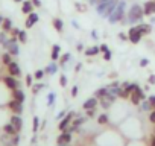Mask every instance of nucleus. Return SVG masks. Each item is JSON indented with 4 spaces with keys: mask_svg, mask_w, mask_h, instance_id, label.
Segmentation results:
<instances>
[{
    "mask_svg": "<svg viewBox=\"0 0 155 146\" xmlns=\"http://www.w3.org/2000/svg\"><path fill=\"white\" fill-rule=\"evenodd\" d=\"M141 102H143V104H141V108H143L144 111H150V110L153 108V107L150 105V102H149V101H141Z\"/></svg>",
    "mask_w": 155,
    "mask_h": 146,
    "instance_id": "29",
    "label": "nucleus"
},
{
    "mask_svg": "<svg viewBox=\"0 0 155 146\" xmlns=\"http://www.w3.org/2000/svg\"><path fill=\"white\" fill-rule=\"evenodd\" d=\"M2 28H3V31H5V32H8V31H11V29H12V22H11L9 18H3V23H2Z\"/></svg>",
    "mask_w": 155,
    "mask_h": 146,
    "instance_id": "22",
    "label": "nucleus"
},
{
    "mask_svg": "<svg viewBox=\"0 0 155 146\" xmlns=\"http://www.w3.org/2000/svg\"><path fill=\"white\" fill-rule=\"evenodd\" d=\"M101 52V49L99 47H90V49H85V55L87 56H93V55H96V53H99Z\"/></svg>",
    "mask_w": 155,
    "mask_h": 146,
    "instance_id": "24",
    "label": "nucleus"
},
{
    "mask_svg": "<svg viewBox=\"0 0 155 146\" xmlns=\"http://www.w3.org/2000/svg\"><path fill=\"white\" fill-rule=\"evenodd\" d=\"M9 108L15 113V114H21L23 113V105H21V102H18V101H11L9 102Z\"/></svg>",
    "mask_w": 155,
    "mask_h": 146,
    "instance_id": "9",
    "label": "nucleus"
},
{
    "mask_svg": "<svg viewBox=\"0 0 155 146\" xmlns=\"http://www.w3.org/2000/svg\"><path fill=\"white\" fill-rule=\"evenodd\" d=\"M59 50H61V47H59L58 44H53V52H52V59H53V61L58 59V56H59Z\"/></svg>",
    "mask_w": 155,
    "mask_h": 146,
    "instance_id": "26",
    "label": "nucleus"
},
{
    "mask_svg": "<svg viewBox=\"0 0 155 146\" xmlns=\"http://www.w3.org/2000/svg\"><path fill=\"white\" fill-rule=\"evenodd\" d=\"M5 84H6V87L11 88V90L18 88V82H17V79H14L12 76H6V78H5Z\"/></svg>",
    "mask_w": 155,
    "mask_h": 146,
    "instance_id": "14",
    "label": "nucleus"
},
{
    "mask_svg": "<svg viewBox=\"0 0 155 146\" xmlns=\"http://www.w3.org/2000/svg\"><path fill=\"white\" fill-rule=\"evenodd\" d=\"M18 41H21V43H26V40H28V35H26V32L25 31H20V34H18Z\"/></svg>",
    "mask_w": 155,
    "mask_h": 146,
    "instance_id": "31",
    "label": "nucleus"
},
{
    "mask_svg": "<svg viewBox=\"0 0 155 146\" xmlns=\"http://www.w3.org/2000/svg\"><path fill=\"white\" fill-rule=\"evenodd\" d=\"M5 49H8V52L11 53V55H18L20 53V49H18V44H17V38H11V40H8L5 44Z\"/></svg>",
    "mask_w": 155,
    "mask_h": 146,
    "instance_id": "4",
    "label": "nucleus"
},
{
    "mask_svg": "<svg viewBox=\"0 0 155 146\" xmlns=\"http://www.w3.org/2000/svg\"><path fill=\"white\" fill-rule=\"evenodd\" d=\"M44 71H46V73H50V75H53V73L56 71V64H55V62L49 64V65H47V68H46Z\"/></svg>",
    "mask_w": 155,
    "mask_h": 146,
    "instance_id": "28",
    "label": "nucleus"
},
{
    "mask_svg": "<svg viewBox=\"0 0 155 146\" xmlns=\"http://www.w3.org/2000/svg\"><path fill=\"white\" fill-rule=\"evenodd\" d=\"M135 29H137L141 35H147V34H150V31H152V28H150L149 25H138V26H135Z\"/></svg>",
    "mask_w": 155,
    "mask_h": 146,
    "instance_id": "17",
    "label": "nucleus"
},
{
    "mask_svg": "<svg viewBox=\"0 0 155 146\" xmlns=\"http://www.w3.org/2000/svg\"><path fill=\"white\" fill-rule=\"evenodd\" d=\"M107 95V87H104V88H99V90H96V93H94V98H104Z\"/></svg>",
    "mask_w": 155,
    "mask_h": 146,
    "instance_id": "27",
    "label": "nucleus"
},
{
    "mask_svg": "<svg viewBox=\"0 0 155 146\" xmlns=\"http://www.w3.org/2000/svg\"><path fill=\"white\" fill-rule=\"evenodd\" d=\"M41 88H43V84H35V85H32V91H34V93H38Z\"/></svg>",
    "mask_w": 155,
    "mask_h": 146,
    "instance_id": "35",
    "label": "nucleus"
},
{
    "mask_svg": "<svg viewBox=\"0 0 155 146\" xmlns=\"http://www.w3.org/2000/svg\"><path fill=\"white\" fill-rule=\"evenodd\" d=\"M32 5L34 6H41V0H32Z\"/></svg>",
    "mask_w": 155,
    "mask_h": 146,
    "instance_id": "49",
    "label": "nucleus"
},
{
    "mask_svg": "<svg viewBox=\"0 0 155 146\" xmlns=\"http://www.w3.org/2000/svg\"><path fill=\"white\" fill-rule=\"evenodd\" d=\"M96 105H97V98H91V99L85 101L82 107H84V110H93V108H96Z\"/></svg>",
    "mask_w": 155,
    "mask_h": 146,
    "instance_id": "16",
    "label": "nucleus"
},
{
    "mask_svg": "<svg viewBox=\"0 0 155 146\" xmlns=\"http://www.w3.org/2000/svg\"><path fill=\"white\" fill-rule=\"evenodd\" d=\"M38 14H35V12H31L29 15H28V20H26V28H32L37 22H38Z\"/></svg>",
    "mask_w": 155,
    "mask_h": 146,
    "instance_id": "13",
    "label": "nucleus"
},
{
    "mask_svg": "<svg viewBox=\"0 0 155 146\" xmlns=\"http://www.w3.org/2000/svg\"><path fill=\"white\" fill-rule=\"evenodd\" d=\"M87 116H88V117L94 116V108H93V110H87Z\"/></svg>",
    "mask_w": 155,
    "mask_h": 146,
    "instance_id": "51",
    "label": "nucleus"
},
{
    "mask_svg": "<svg viewBox=\"0 0 155 146\" xmlns=\"http://www.w3.org/2000/svg\"><path fill=\"white\" fill-rule=\"evenodd\" d=\"M3 23V18H2V15H0V25H2Z\"/></svg>",
    "mask_w": 155,
    "mask_h": 146,
    "instance_id": "57",
    "label": "nucleus"
},
{
    "mask_svg": "<svg viewBox=\"0 0 155 146\" xmlns=\"http://www.w3.org/2000/svg\"><path fill=\"white\" fill-rule=\"evenodd\" d=\"M125 8H126V2L125 0H119L117 3V8L113 11V14L108 17V22L110 23H117V22H122L123 20V12H125Z\"/></svg>",
    "mask_w": 155,
    "mask_h": 146,
    "instance_id": "2",
    "label": "nucleus"
},
{
    "mask_svg": "<svg viewBox=\"0 0 155 146\" xmlns=\"http://www.w3.org/2000/svg\"><path fill=\"white\" fill-rule=\"evenodd\" d=\"M144 99H146V98H144V93H143V90H141V88L137 85V87H135V90L131 93V102H132L134 105H138V104H140L141 101H144Z\"/></svg>",
    "mask_w": 155,
    "mask_h": 146,
    "instance_id": "5",
    "label": "nucleus"
},
{
    "mask_svg": "<svg viewBox=\"0 0 155 146\" xmlns=\"http://www.w3.org/2000/svg\"><path fill=\"white\" fill-rule=\"evenodd\" d=\"M6 41H8V38H6L5 32H2V34H0V44H5Z\"/></svg>",
    "mask_w": 155,
    "mask_h": 146,
    "instance_id": "37",
    "label": "nucleus"
},
{
    "mask_svg": "<svg viewBox=\"0 0 155 146\" xmlns=\"http://www.w3.org/2000/svg\"><path fill=\"white\" fill-rule=\"evenodd\" d=\"M11 125L17 129V132L21 129V126H23V120H21V117L18 116V114H15V116H12L11 117Z\"/></svg>",
    "mask_w": 155,
    "mask_h": 146,
    "instance_id": "11",
    "label": "nucleus"
},
{
    "mask_svg": "<svg viewBox=\"0 0 155 146\" xmlns=\"http://www.w3.org/2000/svg\"><path fill=\"white\" fill-rule=\"evenodd\" d=\"M68 58H70V55H68V53H65V55H64V56L61 58V64H64V62H65V61H67Z\"/></svg>",
    "mask_w": 155,
    "mask_h": 146,
    "instance_id": "46",
    "label": "nucleus"
},
{
    "mask_svg": "<svg viewBox=\"0 0 155 146\" xmlns=\"http://www.w3.org/2000/svg\"><path fill=\"white\" fill-rule=\"evenodd\" d=\"M18 140H20V138H18V134L12 135V144H14V146H17V144H18Z\"/></svg>",
    "mask_w": 155,
    "mask_h": 146,
    "instance_id": "40",
    "label": "nucleus"
},
{
    "mask_svg": "<svg viewBox=\"0 0 155 146\" xmlns=\"http://www.w3.org/2000/svg\"><path fill=\"white\" fill-rule=\"evenodd\" d=\"M64 117H65V111H61V113L58 114V119L61 120V119H64Z\"/></svg>",
    "mask_w": 155,
    "mask_h": 146,
    "instance_id": "53",
    "label": "nucleus"
},
{
    "mask_svg": "<svg viewBox=\"0 0 155 146\" xmlns=\"http://www.w3.org/2000/svg\"><path fill=\"white\" fill-rule=\"evenodd\" d=\"M104 58H105L107 61H110V59H111V52H110V50L105 52V53H104Z\"/></svg>",
    "mask_w": 155,
    "mask_h": 146,
    "instance_id": "44",
    "label": "nucleus"
},
{
    "mask_svg": "<svg viewBox=\"0 0 155 146\" xmlns=\"http://www.w3.org/2000/svg\"><path fill=\"white\" fill-rule=\"evenodd\" d=\"M14 99L23 104V102H25V93H23L20 88H15V90H14Z\"/></svg>",
    "mask_w": 155,
    "mask_h": 146,
    "instance_id": "20",
    "label": "nucleus"
},
{
    "mask_svg": "<svg viewBox=\"0 0 155 146\" xmlns=\"http://www.w3.org/2000/svg\"><path fill=\"white\" fill-rule=\"evenodd\" d=\"M3 129H5V132H6V134H9V135H15V134H17V129H15L11 123L5 125V128H3Z\"/></svg>",
    "mask_w": 155,
    "mask_h": 146,
    "instance_id": "23",
    "label": "nucleus"
},
{
    "mask_svg": "<svg viewBox=\"0 0 155 146\" xmlns=\"http://www.w3.org/2000/svg\"><path fill=\"white\" fill-rule=\"evenodd\" d=\"M143 15H144L143 8L140 5H134V6H131V9L128 12V22L129 23H137L143 18Z\"/></svg>",
    "mask_w": 155,
    "mask_h": 146,
    "instance_id": "3",
    "label": "nucleus"
},
{
    "mask_svg": "<svg viewBox=\"0 0 155 146\" xmlns=\"http://www.w3.org/2000/svg\"><path fill=\"white\" fill-rule=\"evenodd\" d=\"M2 61H3L5 64H11V62H12V59H11V53H5V55L2 56Z\"/></svg>",
    "mask_w": 155,
    "mask_h": 146,
    "instance_id": "33",
    "label": "nucleus"
},
{
    "mask_svg": "<svg viewBox=\"0 0 155 146\" xmlns=\"http://www.w3.org/2000/svg\"><path fill=\"white\" fill-rule=\"evenodd\" d=\"M53 26H55V29H56V32H62V20H59V18H55L53 20Z\"/></svg>",
    "mask_w": 155,
    "mask_h": 146,
    "instance_id": "25",
    "label": "nucleus"
},
{
    "mask_svg": "<svg viewBox=\"0 0 155 146\" xmlns=\"http://www.w3.org/2000/svg\"><path fill=\"white\" fill-rule=\"evenodd\" d=\"M99 49H101V52H104V53H105V52H108V46H107V44H101V47H99Z\"/></svg>",
    "mask_w": 155,
    "mask_h": 146,
    "instance_id": "43",
    "label": "nucleus"
},
{
    "mask_svg": "<svg viewBox=\"0 0 155 146\" xmlns=\"http://www.w3.org/2000/svg\"><path fill=\"white\" fill-rule=\"evenodd\" d=\"M143 12H144V15L155 14V2H146L144 3V8H143Z\"/></svg>",
    "mask_w": 155,
    "mask_h": 146,
    "instance_id": "12",
    "label": "nucleus"
},
{
    "mask_svg": "<svg viewBox=\"0 0 155 146\" xmlns=\"http://www.w3.org/2000/svg\"><path fill=\"white\" fill-rule=\"evenodd\" d=\"M59 84H61L62 87H65V85H67V78H65V76H61V78H59Z\"/></svg>",
    "mask_w": 155,
    "mask_h": 146,
    "instance_id": "39",
    "label": "nucleus"
},
{
    "mask_svg": "<svg viewBox=\"0 0 155 146\" xmlns=\"http://www.w3.org/2000/svg\"><path fill=\"white\" fill-rule=\"evenodd\" d=\"M84 122H85V119H84V117H79V119H76V120H73V122H71V128L68 129V132H71V131L78 129V126H79V125H82Z\"/></svg>",
    "mask_w": 155,
    "mask_h": 146,
    "instance_id": "19",
    "label": "nucleus"
},
{
    "mask_svg": "<svg viewBox=\"0 0 155 146\" xmlns=\"http://www.w3.org/2000/svg\"><path fill=\"white\" fill-rule=\"evenodd\" d=\"M149 120H150L152 123H155V110H153V111L149 114Z\"/></svg>",
    "mask_w": 155,
    "mask_h": 146,
    "instance_id": "42",
    "label": "nucleus"
},
{
    "mask_svg": "<svg viewBox=\"0 0 155 146\" xmlns=\"http://www.w3.org/2000/svg\"><path fill=\"white\" fill-rule=\"evenodd\" d=\"M26 84H28V85H32V76H31V75L26 76Z\"/></svg>",
    "mask_w": 155,
    "mask_h": 146,
    "instance_id": "47",
    "label": "nucleus"
},
{
    "mask_svg": "<svg viewBox=\"0 0 155 146\" xmlns=\"http://www.w3.org/2000/svg\"><path fill=\"white\" fill-rule=\"evenodd\" d=\"M128 37H129V41H131V43L137 44V43L141 40V37H143V35H141L135 28H131V29H129V32H128Z\"/></svg>",
    "mask_w": 155,
    "mask_h": 146,
    "instance_id": "7",
    "label": "nucleus"
},
{
    "mask_svg": "<svg viewBox=\"0 0 155 146\" xmlns=\"http://www.w3.org/2000/svg\"><path fill=\"white\" fill-rule=\"evenodd\" d=\"M73 116H74V113H70V114H67L61 122H59V125H58V128H59V131H64L68 125H70V122H71V119H73Z\"/></svg>",
    "mask_w": 155,
    "mask_h": 146,
    "instance_id": "8",
    "label": "nucleus"
},
{
    "mask_svg": "<svg viewBox=\"0 0 155 146\" xmlns=\"http://www.w3.org/2000/svg\"><path fill=\"white\" fill-rule=\"evenodd\" d=\"M15 2H23V0H15Z\"/></svg>",
    "mask_w": 155,
    "mask_h": 146,
    "instance_id": "58",
    "label": "nucleus"
},
{
    "mask_svg": "<svg viewBox=\"0 0 155 146\" xmlns=\"http://www.w3.org/2000/svg\"><path fill=\"white\" fill-rule=\"evenodd\" d=\"M70 140H71V132H68V131L62 132L58 137V143H70Z\"/></svg>",
    "mask_w": 155,
    "mask_h": 146,
    "instance_id": "18",
    "label": "nucleus"
},
{
    "mask_svg": "<svg viewBox=\"0 0 155 146\" xmlns=\"http://www.w3.org/2000/svg\"><path fill=\"white\" fill-rule=\"evenodd\" d=\"M8 68H9V73H11V76H20L21 75V70H20V67H18V64L17 62H11V64H8Z\"/></svg>",
    "mask_w": 155,
    "mask_h": 146,
    "instance_id": "10",
    "label": "nucleus"
},
{
    "mask_svg": "<svg viewBox=\"0 0 155 146\" xmlns=\"http://www.w3.org/2000/svg\"><path fill=\"white\" fill-rule=\"evenodd\" d=\"M107 90H108V93H111V95H114V96H119L120 95V84L119 82H114V84H111L110 87H107Z\"/></svg>",
    "mask_w": 155,
    "mask_h": 146,
    "instance_id": "15",
    "label": "nucleus"
},
{
    "mask_svg": "<svg viewBox=\"0 0 155 146\" xmlns=\"http://www.w3.org/2000/svg\"><path fill=\"white\" fill-rule=\"evenodd\" d=\"M149 84H155V75H150L149 76Z\"/></svg>",
    "mask_w": 155,
    "mask_h": 146,
    "instance_id": "52",
    "label": "nucleus"
},
{
    "mask_svg": "<svg viewBox=\"0 0 155 146\" xmlns=\"http://www.w3.org/2000/svg\"><path fill=\"white\" fill-rule=\"evenodd\" d=\"M117 3H119V0H101V2L96 5V11L102 17L108 18L113 14V11L117 8Z\"/></svg>",
    "mask_w": 155,
    "mask_h": 146,
    "instance_id": "1",
    "label": "nucleus"
},
{
    "mask_svg": "<svg viewBox=\"0 0 155 146\" xmlns=\"http://www.w3.org/2000/svg\"><path fill=\"white\" fill-rule=\"evenodd\" d=\"M150 144H152V146H155V135L152 137V141H150Z\"/></svg>",
    "mask_w": 155,
    "mask_h": 146,
    "instance_id": "56",
    "label": "nucleus"
},
{
    "mask_svg": "<svg viewBox=\"0 0 155 146\" xmlns=\"http://www.w3.org/2000/svg\"><path fill=\"white\" fill-rule=\"evenodd\" d=\"M147 101H149V102H150V105H152V107L155 108V96H150V98H149Z\"/></svg>",
    "mask_w": 155,
    "mask_h": 146,
    "instance_id": "48",
    "label": "nucleus"
},
{
    "mask_svg": "<svg viewBox=\"0 0 155 146\" xmlns=\"http://www.w3.org/2000/svg\"><path fill=\"white\" fill-rule=\"evenodd\" d=\"M43 76H44V70H37V71L34 73V78H35L37 81H40Z\"/></svg>",
    "mask_w": 155,
    "mask_h": 146,
    "instance_id": "32",
    "label": "nucleus"
},
{
    "mask_svg": "<svg viewBox=\"0 0 155 146\" xmlns=\"http://www.w3.org/2000/svg\"><path fill=\"white\" fill-rule=\"evenodd\" d=\"M58 146H70V143H58Z\"/></svg>",
    "mask_w": 155,
    "mask_h": 146,
    "instance_id": "55",
    "label": "nucleus"
},
{
    "mask_svg": "<svg viewBox=\"0 0 155 146\" xmlns=\"http://www.w3.org/2000/svg\"><path fill=\"white\" fill-rule=\"evenodd\" d=\"M76 95H78V87H76V85H74V87H73V88H71V96H73V98H74V96H76Z\"/></svg>",
    "mask_w": 155,
    "mask_h": 146,
    "instance_id": "50",
    "label": "nucleus"
},
{
    "mask_svg": "<svg viewBox=\"0 0 155 146\" xmlns=\"http://www.w3.org/2000/svg\"><path fill=\"white\" fill-rule=\"evenodd\" d=\"M147 64H149V59H146V58H143V59L140 61V65H141V67H146Z\"/></svg>",
    "mask_w": 155,
    "mask_h": 146,
    "instance_id": "41",
    "label": "nucleus"
},
{
    "mask_svg": "<svg viewBox=\"0 0 155 146\" xmlns=\"http://www.w3.org/2000/svg\"><path fill=\"white\" fill-rule=\"evenodd\" d=\"M38 126H40V120H38V117H34V126H32L34 132H37V131H38Z\"/></svg>",
    "mask_w": 155,
    "mask_h": 146,
    "instance_id": "34",
    "label": "nucleus"
},
{
    "mask_svg": "<svg viewBox=\"0 0 155 146\" xmlns=\"http://www.w3.org/2000/svg\"><path fill=\"white\" fill-rule=\"evenodd\" d=\"M116 98L117 96H114V95H111V93H108V90H107V95L104 96V98H101L99 101H101V105L104 107V108H108L114 101H116Z\"/></svg>",
    "mask_w": 155,
    "mask_h": 146,
    "instance_id": "6",
    "label": "nucleus"
},
{
    "mask_svg": "<svg viewBox=\"0 0 155 146\" xmlns=\"http://www.w3.org/2000/svg\"><path fill=\"white\" fill-rule=\"evenodd\" d=\"M11 31H12V37H14V38H15V37H18V34H20V31H18V29H15V28H14V29H11Z\"/></svg>",
    "mask_w": 155,
    "mask_h": 146,
    "instance_id": "45",
    "label": "nucleus"
},
{
    "mask_svg": "<svg viewBox=\"0 0 155 146\" xmlns=\"http://www.w3.org/2000/svg\"><path fill=\"white\" fill-rule=\"evenodd\" d=\"M101 2V0H90V5H93V6H96L97 3Z\"/></svg>",
    "mask_w": 155,
    "mask_h": 146,
    "instance_id": "54",
    "label": "nucleus"
},
{
    "mask_svg": "<svg viewBox=\"0 0 155 146\" xmlns=\"http://www.w3.org/2000/svg\"><path fill=\"white\" fill-rule=\"evenodd\" d=\"M53 102H55V95L50 93V95L47 96V104H49V105H53Z\"/></svg>",
    "mask_w": 155,
    "mask_h": 146,
    "instance_id": "36",
    "label": "nucleus"
},
{
    "mask_svg": "<svg viewBox=\"0 0 155 146\" xmlns=\"http://www.w3.org/2000/svg\"><path fill=\"white\" fill-rule=\"evenodd\" d=\"M119 38H120L122 41H128V40H129V37H128L126 34H123V32H120V34H119Z\"/></svg>",
    "mask_w": 155,
    "mask_h": 146,
    "instance_id": "38",
    "label": "nucleus"
},
{
    "mask_svg": "<svg viewBox=\"0 0 155 146\" xmlns=\"http://www.w3.org/2000/svg\"><path fill=\"white\" fill-rule=\"evenodd\" d=\"M32 8H34L32 2H25L23 6H21V11H23V14H31L32 12Z\"/></svg>",
    "mask_w": 155,
    "mask_h": 146,
    "instance_id": "21",
    "label": "nucleus"
},
{
    "mask_svg": "<svg viewBox=\"0 0 155 146\" xmlns=\"http://www.w3.org/2000/svg\"><path fill=\"white\" fill-rule=\"evenodd\" d=\"M97 122H99V125H105V123L108 122V116H107V114H101V116L97 117Z\"/></svg>",
    "mask_w": 155,
    "mask_h": 146,
    "instance_id": "30",
    "label": "nucleus"
}]
</instances>
